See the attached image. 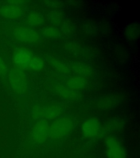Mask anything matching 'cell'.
I'll return each instance as SVG.
<instances>
[{
	"label": "cell",
	"instance_id": "6da1fadb",
	"mask_svg": "<svg viewBox=\"0 0 140 158\" xmlns=\"http://www.w3.org/2000/svg\"><path fill=\"white\" fill-rule=\"evenodd\" d=\"M73 120L69 117L56 118L51 123L49 128V137L52 139H61L66 137L72 130Z\"/></svg>",
	"mask_w": 140,
	"mask_h": 158
},
{
	"label": "cell",
	"instance_id": "7a4b0ae2",
	"mask_svg": "<svg viewBox=\"0 0 140 158\" xmlns=\"http://www.w3.org/2000/svg\"><path fill=\"white\" fill-rule=\"evenodd\" d=\"M9 81L12 90L16 93L22 95L26 91L27 79L21 69L12 68L9 73Z\"/></svg>",
	"mask_w": 140,
	"mask_h": 158
},
{
	"label": "cell",
	"instance_id": "3957f363",
	"mask_svg": "<svg viewBox=\"0 0 140 158\" xmlns=\"http://www.w3.org/2000/svg\"><path fill=\"white\" fill-rule=\"evenodd\" d=\"M107 158H125V149L117 138L114 136L107 137L105 141Z\"/></svg>",
	"mask_w": 140,
	"mask_h": 158
},
{
	"label": "cell",
	"instance_id": "277c9868",
	"mask_svg": "<svg viewBox=\"0 0 140 158\" xmlns=\"http://www.w3.org/2000/svg\"><path fill=\"white\" fill-rule=\"evenodd\" d=\"M13 35L16 39L25 43H34L38 41L40 38L39 33L36 31L29 27L20 26L15 27V29L13 30Z\"/></svg>",
	"mask_w": 140,
	"mask_h": 158
},
{
	"label": "cell",
	"instance_id": "5b68a950",
	"mask_svg": "<svg viewBox=\"0 0 140 158\" xmlns=\"http://www.w3.org/2000/svg\"><path fill=\"white\" fill-rule=\"evenodd\" d=\"M49 126L46 120L38 121L32 128L31 139L38 144L44 143L49 138Z\"/></svg>",
	"mask_w": 140,
	"mask_h": 158
},
{
	"label": "cell",
	"instance_id": "8992f818",
	"mask_svg": "<svg viewBox=\"0 0 140 158\" xmlns=\"http://www.w3.org/2000/svg\"><path fill=\"white\" fill-rule=\"evenodd\" d=\"M33 57L34 55L29 49L21 48L15 52L13 61H14V64L18 66V69H25L29 68V63Z\"/></svg>",
	"mask_w": 140,
	"mask_h": 158
},
{
	"label": "cell",
	"instance_id": "52a82bcc",
	"mask_svg": "<svg viewBox=\"0 0 140 158\" xmlns=\"http://www.w3.org/2000/svg\"><path fill=\"white\" fill-rule=\"evenodd\" d=\"M82 131L86 138H97L99 135L101 131L100 122L96 118H88L84 121L82 124Z\"/></svg>",
	"mask_w": 140,
	"mask_h": 158
},
{
	"label": "cell",
	"instance_id": "ba28073f",
	"mask_svg": "<svg viewBox=\"0 0 140 158\" xmlns=\"http://www.w3.org/2000/svg\"><path fill=\"white\" fill-rule=\"evenodd\" d=\"M0 14L7 19H17L22 16L23 11L17 5H7L0 9Z\"/></svg>",
	"mask_w": 140,
	"mask_h": 158
},
{
	"label": "cell",
	"instance_id": "9c48e42d",
	"mask_svg": "<svg viewBox=\"0 0 140 158\" xmlns=\"http://www.w3.org/2000/svg\"><path fill=\"white\" fill-rule=\"evenodd\" d=\"M85 79L79 76L71 77L66 81V86L71 90H78V89L83 88L84 86H85Z\"/></svg>",
	"mask_w": 140,
	"mask_h": 158
},
{
	"label": "cell",
	"instance_id": "30bf717a",
	"mask_svg": "<svg viewBox=\"0 0 140 158\" xmlns=\"http://www.w3.org/2000/svg\"><path fill=\"white\" fill-rule=\"evenodd\" d=\"M61 108L58 105H51L48 107H44V116L49 118H54L60 114Z\"/></svg>",
	"mask_w": 140,
	"mask_h": 158
},
{
	"label": "cell",
	"instance_id": "8fae6325",
	"mask_svg": "<svg viewBox=\"0 0 140 158\" xmlns=\"http://www.w3.org/2000/svg\"><path fill=\"white\" fill-rule=\"evenodd\" d=\"M125 35L130 40H134L138 35V27L136 24H132L126 28Z\"/></svg>",
	"mask_w": 140,
	"mask_h": 158
},
{
	"label": "cell",
	"instance_id": "7c38bea8",
	"mask_svg": "<svg viewBox=\"0 0 140 158\" xmlns=\"http://www.w3.org/2000/svg\"><path fill=\"white\" fill-rule=\"evenodd\" d=\"M44 61L42 60L41 58L38 56H34L32 58L31 61L29 63V68L34 70V71H40L44 69Z\"/></svg>",
	"mask_w": 140,
	"mask_h": 158
},
{
	"label": "cell",
	"instance_id": "4fadbf2b",
	"mask_svg": "<svg viewBox=\"0 0 140 158\" xmlns=\"http://www.w3.org/2000/svg\"><path fill=\"white\" fill-rule=\"evenodd\" d=\"M43 22V17L38 13H32L26 18V22L30 26H38Z\"/></svg>",
	"mask_w": 140,
	"mask_h": 158
},
{
	"label": "cell",
	"instance_id": "5bb4252c",
	"mask_svg": "<svg viewBox=\"0 0 140 158\" xmlns=\"http://www.w3.org/2000/svg\"><path fill=\"white\" fill-rule=\"evenodd\" d=\"M57 92H58L61 96H63L65 98H72L76 96L75 93L73 92L72 90L69 89L68 87H65V86H59L56 87Z\"/></svg>",
	"mask_w": 140,
	"mask_h": 158
},
{
	"label": "cell",
	"instance_id": "9a60e30c",
	"mask_svg": "<svg viewBox=\"0 0 140 158\" xmlns=\"http://www.w3.org/2000/svg\"><path fill=\"white\" fill-rule=\"evenodd\" d=\"M115 105V101L113 99L110 98H103L99 101V106L101 108L109 109L114 107Z\"/></svg>",
	"mask_w": 140,
	"mask_h": 158
},
{
	"label": "cell",
	"instance_id": "2e32d148",
	"mask_svg": "<svg viewBox=\"0 0 140 158\" xmlns=\"http://www.w3.org/2000/svg\"><path fill=\"white\" fill-rule=\"evenodd\" d=\"M44 35L48 38H55L59 35V31L56 27H49L44 30Z\"/></svg>",
	"mask_w": 140,
	"mask_h": 158
},
{
	"label": "cell",
	"instance_id": "e0dca14e",
	"mask_svg": "<svg viewBox=\"0 0 140 158\" xmlns=\"http://www.w3.org/2000/svg\"><path fill=\"white\" fill-rule=\"evenodd\" d=\"M7 73H8V69H7V65L3 61V59L0 57V77H3L7 75Z\"/></svg>",
	"mask_w": 140,
	"mask_h": 158
}]
</instances>
